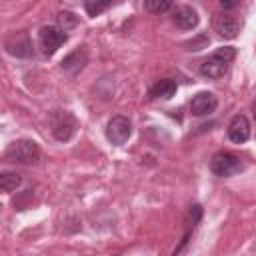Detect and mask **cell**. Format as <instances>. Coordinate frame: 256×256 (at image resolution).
<instances>
[{"mask_svg":"<svg viewBox=\"0 0 256 256\" xmlns=\"http://www.w3.org/2000/svg\"><path fill=\"white\" fill-rule=\"evenodd\" d=\"M4 48L8 54H12L16 58H30L34 54V44L26 32H16V34L8 36L4 42Z\"/></svg>","mask_w":256,"mask_h":256,"instance_id":"8992f818","label":"cell"},{"mask_svg":"<svg viewBox=\"0 0 256 256\" xmlns=\"http://www.w3.org/2000/svg\"><path fill=\"white\" fill-rule=\"evenodd\" d=\"M200 216H202V208L198 206V204H194V206H190V210H188V218H186V232H184V238H182V244L174 250V254H178L182 248H184V244L188 242V238H190V232H194V228H196V224H198V220H200Z\"/></svg>","mask_w":256,"mask_h":256,"instance_id":"5bb4252c","label":"cell"},{"mask_svg":"<svg viewBox=\"0 0 256 256\" xmlns=\"http://www.w3.org/2000/svg\"><path fill=\"white\" fill-rule=\"evenodd\" d=\"M132 134V124L126 116H114L106 124V138L114 146H122Z\"/></svg>","mask_w":256,"mask_h":256,"instance_id":"5b68a950","label":"cell"},{"mask_svg":"<svg viewBox=\"0 0 256 256\" xmlns=\"http://www.w3.org/2000/svg\"><path fill=\"white\" fill-rule=\"evenodd\" d=\"M238 2H240V0H220V4H222V8H224V10H232Z\"/></svg>","mask_w":256,"mask_h":256,"instance_id":"ffe728a7","label":"cell"},{"mask_svg":"<svg viewBox=\"0 0 256 256\" xmlns=\"http://www.w3.org/2000/svg\"><path fill=\"white\" fill-rule=\"evenodd\" d=\"M228 138L232 142H236V144H242V142H246L250 138V122H248L246 116L236 114L230 120V124H228Z\"/></svg>","mask_w":256,"mask_h":256,"instance_id":"9c48e42d","label":"cell"},{"mask_svg":"<svg viewBox=\"0 0 256 256\" xmlns=\"http://www.w3.org/2000/svg\"><path fill=\"white\" fill-rule=\"evenodd\" d=\"M212 28L214 32L220 36V38H236L238 32H240V20L232 14H226V12H220V14H214L212 18Z\"/></svg>","mask_w":256,"mask_h":256,"instance_id":"52a82bcc","label":"cell"},{"mask_svg":"<svg viewBox=\"0 0 256 256\" xmlns=\"http://www.w3.org/2000/svg\"><path fill=\"white\" fill-rule=\"evenodd\" d=\"M174 94H176V82H174L172 78H162V80H158V82L150 88V92H148L150 100H170Z\"/></svg>","mask_w":256,"mask_h":256,"instance_id":"7c38bea8","label":"cell"},{"mask_svg":"<svg viewBox=\"0 0 256 256\" xmlns=\"http://www.w3.org/2000/svg\"><path fill=\"white\" fill-rule=\"evenodd\" d=\"M218 106V98L212 92H198L192 100H190V112L194 116H208L216 110Z\"/></svg>","mask_w":256,"mask_h":256,"instance_id":"ba28073f","label":"cell"},{"mask_svg":"<svg viewBox=\"0 0 256 256\" xmlns=\"http://www.w3.org/2000/svg\"><path fill=\"white\" fill-rule=\"evenodd\" d=\"M242 170V160L232 152H218L210 160V172L218 178L234 176Z\"/></svg>","mask_w":256,"mask_h":256,"instance_id":"3957f363","label":"cell"},{"mask_svg":"<svg viewBox=\"0 0 256 256\" xmlns=\"http://www.w3.org/2000/svg\"><path fill=\"white\" fill-rule=\"evenodd\" d=\"M174 0H144V8L150 14H164L172 8Z\"/></svg>","mask_w":256,"mask_h":256,"instance_id":"2e32d148","label":"cell"},{"mask_svg":"<svg viewBox=\"0 0 256 256\" xmlns=\"http://www.w3.org/2000/svg\"><path fill=\"white\" fill-rule=\"evenodd\" d=\"M226 66H228L226 60H222V58H218L216 54H212L208 60L202 62V66H200V74H202L204 78H212V80H216V78L224 76Z\"/></svg>","mask_w":256,"mask_h":256,"instance_id":"8fae6325","label":"cell"},{"mask_svg":"<svg viewBox=\"0 0 256 256\" xmlns=\"http://www.w3.org/2000/svg\"><path fill=\"white\" fill-rule=\"evenodd\" d=\"M86 60H88V56H86V48H84V46H82V48H76L74 52H70V54L62 60V70L74 74V72H78V70L86 64Z\"/></svg>","mask_w":256,"mask_h":256,"instance_id":"4fadbf2b","label":"cell"},{"mask_svg":"<svg viewBox=\"0 0 256 256\" xmlns=\"http://www.w3.org/2000/svg\"><path fill=\"white\" fill-rule=\"evenodd\" d=\"M20 174H16V172H2L0 174V188L4 190V192H12V190H16L18 186H20Z\"/></svg>","mask_w":256,"mask_h":256,"instance_id":"9a60e30c","label":"cell"},{"mask_svg":"<svg viewBox=\"0 0 256 256\" xmlns=\"http://www.w3.org/2000/svg\"><path fill=\"white\" fill-rule=\"evenodd\" d=\"M56 24L62 28V30H70L78 24V16L74 12H68V10H62L56 14Z\"/></svg>","mask_w":256,"mask_h":256,"instance_id":"ac0fdd59","label":"cell"},{"mask_svg":"<svg viewBox=\"0 0 256 256\" xmlns=\"http://www.w3.org/2000/svg\"><path fill=\"white\" fill-rule=\"evenodd\" d=\"M112 2H114V0H86L84 8H86L88 16H98V14H102L104 10H108V8L112 6Z\"/></svg>","mask_w":256,"mask_h":256,"instance_id":"e0dca14e","label":"cell"},{"mask_svg":"<svg viewBox=\"0 0 256 256\" xmlns=\"http://www.w3.org/2000/svg\"><path fill=\"white\" fill-rule=\"evenodd\" d=\"M6 160L16 162V164H24V166L38 164V160H40V148H38V144L34 140H28V138L14 140L6 148Z\"/></svg>","mask_w":256,"mask_h":256,"instance_id":"6da1fadb","label":"cell"},{"mask_svg":"<svg viewBox=\"0 0 256 256\" xmlns=\"http://www.w3.org/2000/svg\"><path fill=\"white\" fill-rule=\"evenodd\" d=\"M50 126H52V134L56 140L60 142H66L72 138V134L76 132V118L74 114H70L68 110H54L50 114Z\"/></svg>","mask_w":256,"mask_h":256,"instance_id":"7a4b0ae2","label":"cell"},{"mask_svg":"<svg viewBox=\"0 0 256 256\" xmlns=\"http://www.w3.org/2000/svg\"><path fill=\"white\" fill-rule=\"evenodd\" d=\"M66 38H68L66 30H62L60 26H42L38 34V42H40L44 56H52L66 42Z\"/></svg>","mask_w":256,"mask_h":256,"instance_id":"277c9868","label":"cell"},{"mask_svg":"<svg viewBox=\"0 0 256 256\" xmlns=\"http://www.w3.org/2000/svg\"><path fill=\"white\" fill-rule=\"evenodd\" d=\"M214 54H216L218 58L230 62V60H234V56H236V48H232V46H222V48H216Z\"/></svg>","mask_w":256,"mask_h":256,"instance_id":"d6986e66","label":"cell"},{"mask_svg":"<svg viewBox=\"0 0 256 256\" xmlns=\"http://www.w3.org/2000/svg\"><path fill=\"white\" fill-rule=\"evenodd\" d=\"M252 110H254V116H256V102H254V106H252Z\"/></svg>","mask_w":256,"mask_h":256,"instance_id":"44dd1931","label":"cell"},{"mask_svg":"<svg viewBox=\"0 0 256 256\" xmlns=\"http://www.w3.org/2000/svg\"><path fill=\"white\" fill-rule=\"evenodd\" d=\"M174 24L180 28V30H192L198 26V12L192 8V6H178L174 10V16H172Z\"/></svg>","mask_w":256,"mask_h":256,"instance_id":"30bf717a","label":"cell"}]
</instances>
